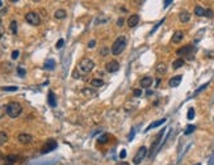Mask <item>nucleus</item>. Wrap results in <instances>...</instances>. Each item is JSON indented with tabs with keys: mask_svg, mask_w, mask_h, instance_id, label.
I'll use <instances>...</instances> for the list:
<instances>
[{
	"mask_svg": "<svg viewBox=\"0 0 214 165\" xmlns=\"http://www.w3.org/2000/svg\"><path fill=\"white\" fill-rule=\"evenodd\" d=\"M9 28H11V31L13 34H16L17 33V21H11V25H9Z\"/></svg>",
	"mask_w": 214,
	"mask_h": 165,
	"instance_id": "nucleus-27",
	"label": "nucleus"
},
{
	"mask_svg": "<svg viewBox=\"0 0 214 165\" xmlns=\"http://www.w3.org/2000/svg\"><path fill=\"white\" fill-rule=\"evenodd\" d=\"M17 140L21 144H30V143H33V136L30 134H25V132H22V134H20L17 136Z\"/></svg>",
	"mask_w": 214,
	"mask_h": 165,
	"instance_id": "nucleus-9",
	"label": "nucleus"
},
{
	"mask_svg": "<svg viewBox=\"0 0 214 165\" xmlns=\"http://www.w3.org/2000/svg\"><path fill=\"white\" fill-rule=\"evenodd\" d=\"M63 43H65V41H63V40H59L58 42H56L55 47H56V49H62V46H63Z\"/></svg>",
	"mask_w": 214,
	"mask_h": 165,
	"instance_id": "nucleus-38",
	"label": "nucleus"
},
{
	"mask_svg": "<svg viewBox=\"0 0 214 165\" xmlns=\"http://www.w3.org/2000/svg\"><path fill=\"white\" fill-rule=\"evenodd\" d=\"M7 161H11V163H16L17 160V157L16 156H7V158H5Z\"/></svg>",
	"mask_w": 214,
	"mask_h": 165,
	"instance_id": "nucleus-37",
	"label": "nucleus"
},
{
	"mask_svg": "<svg viewBox=\"0 0 214 165\" xmlns=\"http://www.w3.org/2000/svg\"><path fill=\"white\" fill-rule=\"evenodd\" d=\"M95 45H96V41L95 40H92V41L88 42V47H90V49H93V47H95Z\"/></svg>",
	"mask_w": 214,
	"mask_h": 165,
	"instance_id": "nucleus-39",
	"label": "nucleus"
},
{
	"mask_svg": "<svg viewBox=\"0 0 214 165\" xmlns=\"http://www.w3.org/2000/svg\"><path fill=\"white\" fill-rule=\"evenodd\" d=\"M181 79H182V76H181V75H176V76H173V78L169 79L168 85L171 87V88L179 87V85H180V82H181Z\"/></svg>",
	"mask_w": 214,
	"mask_h": 165,
	"instance_id": "nucleus-12",
	"label": "nucleus"
},
{
	"mask_svg": "<svg viewBox=\"0 0 214 165\" xmlns=\"http://www.w3.org/2000/svg\"><path fill=\"white\" fill-rule=\"evenodd\" d=\"M155 71H156V73H158V75H164L167 72V64L164 62H159L158 64H156V67H155Z\"/></svg>",
	"mask_w": 214,
	"mask_h": 165,
	"instance_id": "nucleus-14",
	"label": "nucleus"
},
{
	"mask_svg": "<svg viewBox=\"0 0 214 165\" xmlns=\"http://www.w3.org/2000/svg\"><path fill=\"white\" fill-rule=\"evenodd\" d=\"M8 142V134L5 131H0V145H4Z\"/></svg>",
	"mask_w": 214,
	"mask_h": 165,
	"instance_id": "nucleus-24",
	"label": "nucleus"
},
{
	"mask_svg": "<svg viewBox=\"0 0 214 165\" xmlns=\"http://www.w3.org/2000/svg\"><path fill=\"white\" fill-rule=\"evenodd\" d=\"M104 85V81L101 79H92L91 80V87L93 88H101Z\"/></svg>",
	"mask_w": 214,
	"mask_h": 165,
	"instance_id": "nucleus-20",
	"label": "nucleus"
},
{
	"mask_svg": "<svg viewBox=\"0 0 214 165\" xmlns=\"http://www.w3.org/2000/svg\"><path fill=\"white\" fill-rule=\"evenodd\" d=\"M207 85H209V82H206V84H204V85H201V87H200V88H198V89H197V91H196V92H194V96H196V94H198V93H200V92H202V91H204V89H205V88H206V87H207Z\"/></svg>",
	"mask_w": 214,
	"mask_h": 165,
	"instance_id": "nucleus-33",
	"label": "nucleus"
},
{
	"mask_svg": "<svg viewBox=\"0 0 214 165\" xmlns=\"http://www.w3.org/2000/svg\"><path fill=\"white\" fill-rule=\"evenodd\" d=\"M192 51H194V47L191 45H187V46H182L181 49H179L178 51H176V54L179 56H189V54Z\"/></svg>",
	"mask_w": 214,
	"mask_h": 165,
	"instance_id": "nucleus-8",
	"label": "nucleus"
},
{
	"mask_svg": "<svg viewBox=\"0 0 214 165\" xmlns=\"http://www.w3.org/2000/svg\"><path fill=\"white\" fill-rule=\"evenodd\" d=\"M106 53H108V49H106V47H103V51H100V54H101V55H106Z\"/></svg>",
	"mask_w": 214,
	"mask_h": 165,
	"instance_id": "nucleus-42",
	"label": "nucleus"
},
{
	"mask_svg": "<svg viewBox=\"0 0 214 165\" xmlns=\"http://www.w3.org/2000/svg\"><path fill=\"white\" fill-rule=\"evenodd\" d=\"M66 16H67V12L65 9H56L54 12V17L56 20H63V18H66Z\"/></svg>",
	"mask_w": 214,
	"mask_h": 165,
	"instance_id": "nucleus-18",
	"label": "nucleus"
},
{
	"mask_svg": "<svg viewBox=\"0 0 214 165\" xmlns=\"http://www.w3.org/2000/svg\"><path fill=\"white\" fill-rule=\"evenodd\" d=\"M153 78H151V76H143V78L139 80V84H141V87L142 88H144V89H146V88H150L151 85H153Z\"/></svg>",
	"mask_w": 214,
	"mask_h": 165,
	"instance_id": "nucleus-11",
	"label": "nucleus"
},
{
	"mask_svg": "<svg viewBox=\"0 0 214 165\" xmlns=\"http://www.w3.org/2000/svg\"><path fill=\"white\" fill-rule=\"evenodd\" d=\"M194 15L198 17L205 16V8H202L201 5H196V7H194Z\"/></svg>",
	"mask_w": 214,
	"mask_h": 165,
	"instance_id": "nucleus-21",
	"label": "nucleus"
},
{
	"mask_svg": "<svg viewBox=\"0 0 214 165\" xmlns=\"http://www.w3.org/2000/svg\"><path fill=\"white\" fill-rule=\"evenodd\" d=\"M15 163H11V161H7V163H5V165H13Z\"/></svg>",
	"mask_w": 214,
	"mask_h": 165,
	"instance_id": "nucleus-44",
	"label": "nucleus"
},
{
	"mask_svg": "<svg viewBox=\"0 0 214 165\" xmlns=\"http://www.w3.org/2000/svg\"><path fill=\"white\" fill-rule=\"evenodd\" d=\"M147 148L146 147H141V148H138V151L135 152V155L133 157V164L134 165H139L142 161H143V158L147 156Z\"/></svg>",
	"mask_w": 214,
	"mask_h": 165,
	"instance_id": "nucleus-5",
	"label": "nucleus"
},
{
	"mask_svg": "<svg viewBox=\"0 0 214 165\" xmlns=\"http://www.w3.org/2000/svg\"><path fill=\"white\" fill-rule=\"evenodd\" d=\"M17 75L20 76V78H24V76L27 75V71H25V68H22V67H17Z\"/></svg>",
	"mask_w": 214,
	"mask_h": 165,
	"instance_id": "nucleus-30",
	"label": "nucleus"
},
{
	"mask_svg": "<svg viewBox=\"0 0 214 165\" xmlns=\"http://www.w3.org/2000/svg\"><path fill=\"white\" fill-rule=\"evenodd\" d=\"M11 56H12V59H13V60H16L18 56H20V51H18V50H15V51H12Z\"/></svg>",
	"mask_w": 214,
	"mask_h": 165,
	"instance_id": "nucleus-34",
	"label": "nucleus"
},
{
	"mask_svg": "<svg viewBox=\"0 0 214 165\" xmlns=\"http://www.w3.org/2000/svg\"><path fill=\"white\" fill-rule=\"evenodd\" d=\"M126 43H128L126 37H125V35H118L116 38V41L113 42L112 47H110L112 54L113 55H119L125 50V47H126Z\"/></svg>",
	"mask_w": 214,
	"mask_h": 165,
	"instance_id": "nucleus-1",
	"label": "nucleus"
},
{
	"mask_svg": "<svg viewBox=\"0 0 214 165\" xmlns=\"http://www.w3.org/2000/svg\"><path fill=\"white\" fill-rule=\"evenodd\" d=\"M139 20H141L139 15H131V16L128 18V26H129V28H134V26H137V25L139 24Z\"/></svg>",
	"mask_w": 214,
	"mask_h": 165,
	"instance_id": "nucleus-10",
	"label": "nucleus"
},
{
	"mask_svg": "<svg viewBox=\"0 0 214 165\" xmlns=\"http://www.w3.org/2000/svg\"><path fill=\"white\" fill-rule=\"evenodd\" d=\"M197 165H201V164H197Z\"/></svg>",
	"mask_w": 214,
	"mask_h": 165,
	"instance_id": "nucleus-48",
	"label": "nucleus"
},
{
	"mask_svg": "<svg viewBox=\"0 0 214 165\" xmlns=\"http://www.w3.org/2000/svg\"><path fill=\"white\" fill-rule=\"evenodd\" d=\"M81 93L84 94L85 97H95V96H97V92L95 91V89H92V88H83V91H81Z\"/></svg>",
	"mask_w": 214,
	"mask_h": 165,
	"instance_id": "nucleus-17",
	"label": "nucleus"
},
{
	"mask_svg": "<svg viewBox=\"0 0 214 165\" xmlns=\"http://www.w3.org/2000/svg\"><path fill=\"white\" fill-rule=\"evenodd\" d=\"M166 118H162V119H159V120H156V122H153V123H151L150 126H148V127L146 129V131H150L151 129H155V127H158V126H160V125H163V123H164L166 122Z\"/></svg>",
	"mask_w": 214,
	"mask_h": 165,
	"instance_id": "nucleus-19",
	"label": "nucleus"
},
{
	"mask_svg": "<svg viewBox=\"0 0 214 165\" xmlns=\"http://www.w3.org/2000/svg\"><path fill=\"white\" fill-rule=\"evenodd\" d=\"M2 37H3V30L0 29V40H2Z\"/></svg>",
	"mask_w": 214,
	"mask_h": 165,
	"instance_id": "nucleus-45",
	"label": "nucleus"
},
{
	"mask_svg": "<svg viewBox=\"0 0 214 165\" xmlns=\"http://www.w3.org/2000/svg\"><path fill=\"white\" fill-rule=\"evenodd\" d=\"M119 157H121V158H125V157H126V151L122 149L121 152H119Z\"/></svg>",
	"mask_w": 214,
	"mask_h": 165,
	"instance_id": "nucleus-41",
	"label": "nucleus"
},
{
	"mask_svg": "<svg viewBox=\"0 0 214 165\" xmlns=\"http://www.w3.org/2000/svg\"><path fill=\"white\" fill-rule=\"evenodd\" d=\"M179 20H180V22H182V24L189 22V21H191V13H189L188 11H181L180 13H179Z\"/></svg>",
	"mask_w": 214,
	"mask_h": 165,
	"instance_id": "nucleus-13",
	"label": "nucleus"
},
{
	"mask_svg": "<svg viewBox=\"0 0 214 165\" xmlns=\"http://www.w3.org/2000/svg\"><path fill=\"white\" fill-rule=\"evenodd\" d=\"M18 89V87H3L2 88V91H4V92H16Z\"/></svg>",
	"mask_w": 214,
	"mask_h": 165,
	"instance_id": "nucleus-28",
	"label": "nucleus"
},
{
	"mask_svg": "<svg viewBox=\"0 0 214 165\" xmlns=\"http://www.w3.org/2000/svg\"><path fill=\"white\" fill-rule=\"evenodd\" d=\"M119 69V63L117 60H109L105 64V71L109 73H116Z\"/></svg>",
	"mask_w": 214,
	"mask_h": 165,
	"instance_id": "nucleus-6",
	"label": "nucleus"
},
{
	"mask_svg": "<svg viewBox=\"0 0 214 165\" xmlns=\"http://www.w3.org/2000/svg\"><path fill=\"white\" fill-rule=\"evenodd\" d=\"M194 130H196V126H194V125H188L187 127H185L184 134H185V135H189V134H192Z\"/></svg>",
	"mask_w": 214,
	"mask_h": 165,
	"instance_id": "nucleus-26",
	"label": "nucleus"
},
{
	"mask_svg": "<svg viewBox=\"0 0 214 165\" xmlns=\"http://www.w3.org/2000/svg\"><path fill=\"white\" fill-rule=\"evenodd\" d=\"M93 68H95V62H93L92 59H90V58H83L79 62L76 71L80 75H87V73H90Z\"/></svg>",
	"mask_w": 214,
	"mask_h": 165,
	"instance_id": "nucleus-2",
	"label": "nucleus"
},
{
	"mask_svg": "<svg viewBox=\"0 0 214 165\" xmlns=\"http://www.w3.org/2000/svg\"><path fill=\"white\" fill-rule=\"evenodd\" d=\"M3 7V2H0V8H2Z\"/></svg>",
	"mask_w": 214,
	"mask_h": 165,
	"instance_id": "nucleus-46",
	"label": "nucleus"
},
{
	"mask_svg": "<svg viewBox=\"0 0 214 165\" xmlns=\"http://www.w3.org/2000/svg\"><path fill=\"white\" fill-rule=\"evenodd\" d=\"M172 2H171V0H168V2H164V7H168V4H171Z\"/></svg>",
	"mask_w": 214,
	"mask_h": 165,
	"instance_id": "nucleus-43",
	"label": "nucleus"
},
{
	"mask_svg": "<svg viewBox=\"0 0 214 165\" xmlns=\"http://www.w3.org/2000/svg\"><path fill=\"white\" fill-rule=\"evenodd\" d=\"M182 66H184V60H182L181 58L173 60V63H172V68H173V69H179V68H181Z\"/></svg>",
	"mask_w": 214,
	"mask_h": 165,
	"instance_id": "nucleus-23",
	"label": "nucleus"
},
{
	"mask_svg": "<svg viewBox=\"0 0 214 165\" xmlns=\"http://www.w3.org/2000/svg\"><path fill=\"white\" fill-rule=\"evenodd\" d=\"M0 25H2V18H0Z\"/></svg>",
	"mask_w": 214,
	"mask_h": 165,
	"instance_id": "nucleus-47",
	"label": "nucleus"
},
{
	"mask_svg": "<svg viewBox=\"0 0 214 165\" xmlns=\"http://www.w3.org/2000/svg\"><path fill=\"white\" fill-rule=\"evenodd\" d=\"M43 68H45V69H50V71H51V69L55 68V62L53 59H47L45 62V64H43Z\"/></svg>",
	"mask_w": 214,
	"mask_h": 165,
	"instance_id": "nucleus-22",
	"label": "nucleus"
},
{
	"mask_svg": "<svg viewBox=\"0 0 214 165\" xmlns=\"http://www.w3.org/2000/svg\"><path fill=\"white\" fill-rule=\"evenodd\" d=\"M163 134H164V130L159 132V135H158V138H156V140L153 143V145H151V153H153V152H154V149H155V147H156V145L159 144V140H160V138H162V135H163Z\"/></svg>",
	"mask_w": 214,
	"mask_h": 165,
	"instance_id": "nucleus-25",
	"label": "nucleus"
},
{
	"mask_svg": "<svg viewBox=\"0 0 214 165\" xmlns=\"http://www.w3.org/2000/svg\"><path fill=\"white\" fill-rule=\"evenodd\" d=\"M133 94H134V97H139V96H142V89H134V91H133Z\"/></svg>",
	"mask_w": 214,
	"mask_h": 165,
	"instance_id": "nucleus-36",
	"label": "nucleus"
},
{
	"mask_svg": "<svg viewBox=\"0 0 214 165\" xmlns=\"http://www.w3.org/2000/svg\"><path fill=\"white\" fill-rule=\"evenodd\" d=\"M47 104L51 106V107H55V106H56V96L54 94L53 91H49V94H47Z\"/></svg>",
	"mask_w": 214,
	"mask_h": 165,
	"instance_id": "nucleus-16",
	"label": "nucleus"
},
{
	"mask_svg": "<svg viewBox=\"0 0 214 165\" xmlns=\"http://www.w3.org/2000/svg\"><path fill=\"white\" fill-rule=\"evenodd\" d=\"M22 113V106L18 102H9L5 105V114L11 118H17Z\"/></svg>",
	"mask_w": 214,
	"mask_h": 165,
	"instance_id": "nucleus-3",
	"label": "nucleus"
},
{
	"mask_svg": "<svg viewBox=\"0 0 214 165\" xmlns=\"http://www.w3.org/2000/svg\"><path fill=\"white\" fill-rule=\"evenodd\" d=\"M5 114V106H0V118H3Z\"/></svg>",
	"mask_w": 214,
	"mask_h": 165,
	"instance_id": "nucleus-40",
	"label": "nucleus"
},
{
	"mask_svg": "<svg viewBox=\"0 0 214 165\" xmlns=\"http://www.w3.org/2000/svg\"><path fill=\"white\" fill-rule=\"evenodd\" d=\"M56 142L55 140H53V139H50V140H47L46 143H45V145L42 147V149H41V152L42 153H47V152H51L53 149H55L56 148Z\"/></svg>",
	"mask_w": 214,
	"mask_h": 165,
	"instance_id": "nucleus-7",
	"label": "nucleus"
},
{
	"mask_svg": "<svg viewBox=\"0 0 214 165\" xmlns=\"http://www.w3.org/2000/svg\"><path fill=\"white\" fill-rule=\"evenodd\" d=\"M182 40H184V33H182L181 30L175 31L173 35H172V42L173 43H180Z\"/></svg>",
	"mask_w": 214,
	"mask_h": 165,
	"instance_id": "nucleus-15",
	"label": "nucleus"
},
{
	"mask_svg": "<svg viewBox=\"0 0 214 165\" xmlns=\"http://www.w3.org/2000/svg\"><path fill=\"white\" fill-rule=\"evenodd\" d=\"M108 140H109V135H108V134H104L103 136L99 138V143H101V144H105Z\"/></svg>",
	"mask_w": 214,
	"mask_h": 165,
	"instance_id": "nucleus-29",
	"label": "nucleus"
},
{
	"mask_svg": "<svg viewBox=\"0 0 214 165\" xmlns=\"http://www.w3.org/2000/svg\"><path fill=\"white\" fill-rule=\"evenodd\" d=\"M25 21L29 25H32V26H38L41 24V17L38 13H36V12H28V13L25 15Z\"/></svg>",
	"mask_w": 214,
	"mask_h": 165,
	"instance_id": "nucleus-4",
	"label": "nucleus"
},
{
	"mask_svg": "<svg viewBox=\"0 0 214 165\" xmlns=\"http://www.w3.org/2000/svg\"><path fill=\"white\" fill-rule=\"evenodd\" d=\"M205 17H207V18H213V17H214V12H213L210 8L205 9Z\"/></svg>",
	"mask_w": 214,
	"mask_h": 165,
	"instance_id": "nucleus-31",
	"label": "nucleus"
},
{
	"mask_svg": "<svg viewBox=\"0 0 214 165\" xmlns=\"http://www.w3.org/2000/svg\"><path fill=\"white\" fill-rule=\"evenodd\" d=\"M187 118L189 119V120H192L193 118H194V109L193 107H191L189 110H188V114H187Z\"/></svg>",
	"mask_w": 214,
	"mask_h": 165,
	"instance_id": "nucleus-32",
	"label": "nucleus"
},
{
	"mask_svg": "<svg viewBox=\"0 0 214 165\" xmlns=\"http://www.w3.org/2000/svg\"><path fill=\"white\" fill-rule=\"evenodd\" d=\"M124 24H125L124 17H119L118 20H117V26H118V28H122V26H124Z\"/></svg>",
	"mask_w": 214,
	"mask_h": 165,
	"instance_id": "nucleus-35",
	"label": "nucleus"
}]
</instances>
